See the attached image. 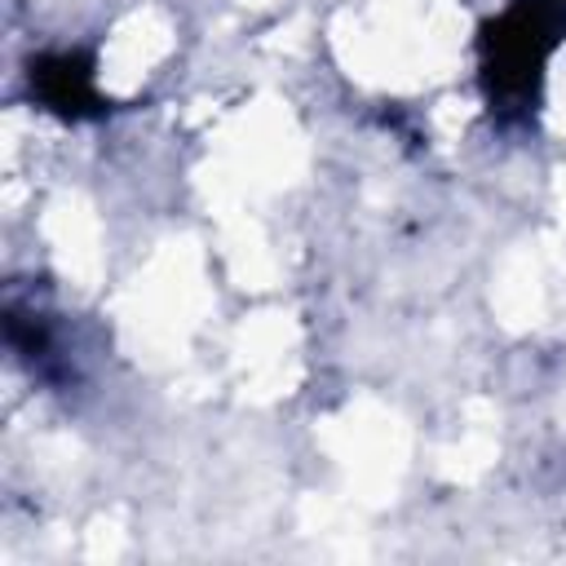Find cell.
Masks as SVG:
<instances>
[{
  "label": "cell",
  "instance_id": "cell-1",
  "mask_svg": "<svg viewBox=\"0 0 566 566\" xmlns=\"http://www.w3.org/2000/svg\"><path fill=\"white\" fill-rule=\"evenodd\" d=\"M566 35L562 0H517L482 40V75L500 111H526L539 93V71L553 44Z\"/></svg>",
  "mask_w": 566,
  "mask_h": 566
},
{
  "label": "cell",
  "instance_id": "cell-2",
  "mask_svg": "<svg viewBox=\"0 0 566 566\" xmlns=\"http://www.w3.org/2000/svg\"><path fill=\"white\" fill-rule=\"evenodd\" d=\"M31 84L40 88V97L62 111V115H80L84 106H93V80H88V62L62 53V57H44L40 66H31Z\"/></svg>",
  "mask_w": 566,
  "mask_h": 566
}]
</instances>
